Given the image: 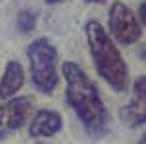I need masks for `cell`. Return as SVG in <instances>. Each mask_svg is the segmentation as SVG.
<instances>
[{
	"mask_svg": "<svg viewBox=\"0 0 146 144\" xmlns=\"http://www.w3.org/2000/svg\"><path fill=\"white\" fill-rule=\"evenodd\" d=\"M62 75L66 79V102L79 117L83 129L92 138H102L110 131V111L104 106L98 86L73 62H64Z\"/></svg>",
	"mask_w": 146,
	"mask_h": 144,
	"instance_id": "obj_1",
	"label": "cell"
},
{
	"mask_svg": "<svg viewBox=\"0 0 146 144\" xmlns=\"http://www.w3.org/2000/svg\"><path fill=\"white\" fill-rule=\"evenodd\" d=\"M85 35H87V44L98 75L115 92H125L129 86V67L119 48L110 38L108 31L102 27L100 21L88 19L85 25Z\"/></svg>",
	"mask_w": 146,
	"mask_h": 144,
	"instance_id": "obj_2",
	"label": "cell"
},
{
	"mask_svg": "<svg viewBox=\"0 0 146 144\" xmlns=\"http://www.w3.org/2000/svg\"><path fill=\"white\" fill-rule=\"evenodd\" d=\"M31 81L38 92L52 94L58 86V50L48 38H35L27 46Z\"/></svg>",
	"mask_w": 146,
	"mask_h": 144,
	"instance_id": "obj_3",
	"label": "cell"
},
{
	"mask_svg": "<svg viewBox=\"0 0 146 144\" xmlns=\"http://www.w3.org/2000/svg\"><path fill=\"white\" fill-rule=\"evenodd\" d=\"M108 27L111 36L119 44H133L142 35V29H140V23L135 15V12L129 6H125L123 2L111 4L108 15Z\"/></svg>",
	"mask_w": 146,
	"mask_h": 144,
	"instance_id": "obj_4",
	"label": "cell"
},
{
	"mask_svg": "<svg viewBox=\"0 0 146 144\" xmlns=\"http://www.w3.org/2000/svg\"><path fill=\"white\" fill-rule=\"evenodd\" d=\"M33 98L31 96H17L0 104V138L10 137L12 133L21 129L29 121Z\"/></svg>",
	"mask_w": 146,
	"mask_h": 144,
	"instance_id": "obj_5",
	"label": "cell"
},
{
	"mask_svg": "<svg viewBox=\"0 0 146 144\" xmlns=\"http://www.w3.org/2000/svg\"><path fill=\"white\" fill-rule=\"evenodd\" d=\"M146 77L140 75L137 77L135 85H133V96L129 104H125L119 115L123 123H127L129 127H142L146 121Z\"/></svg>",
	"mask_w": 146,
	"mask_h": 144,
	"instance_id": "obj_6",
	"label": "cell"
},
{
	"mask_svg": "<svg viewBox=\"0 0 146 144\" xmlns=\"http://www.w3.org/2000/svg\"><path fill=\"white\" fill-rule=\"evenodd\" d=\"M64 127L62 115L54 109H38L29 121V135L33 138L54 137Z\"/></svg>",
	"mask_w": 146,
	"mask_h": 144,
	"instance_id": "obj_7",
	"label": "cell"
},
{
	"mask_svg": "<svg viewBox=\"0 0 146 144\" xmlns=\"http://www.w3.org/2000/svg\"><path fill=\"white\" fill-rule=\"evenodd\" d=\"M25 85V69L17 60H10L4 67L2 79H0V100L14 98L17 90Z\"/></svg>",
	"mask_w": 146,
	"mask_h": 144,
	"instance_id": "obj_8",
	"label": "cell"
},
{
	"mask_svg": "<svg viewBox=\"0 0 146 144\" xmlns=\"http://www.w3.org/2000/svg\"><path fill=\"white\" fill-rule=\"evenodd\" d=\"M15 25L17 29L21 31V33H31V31H35L36 27V14L35 12H31V10H21L17 17H15Z\"/></svg>",
	"mask_w": 146,
	"mask_h": 144,
	"instance_id": "obj_9",
	"label": "cell"
},
{
	"mask_svg": "<svg viewBox=\"0 0 146 144\" xmlns=\"http://www.w3.org/2000/svg\"><path fill=\"white\" fill-rule=\"evenodd\" d=\"M144 8H146V4H144V2H140V8H139V15H140V27L144 25Z\"/></svg>",
	"mask_w": 146,
	"mask_h": 144,
	"instance_id": "obj_10",
	"label": "cell"
},
{
	"mask_svg": "<svg viewBox=\"0 0 146 144\" xmlns=\"http://www.w3.org/2000/svg\"><path fill=\"white\" fill-rule=\"evenodd\" d=\"M44 2H46V4H58L60 0H44Z\"/></svg>",
	"mask_w": 146,
	"mask_h": 144,
	"instance_id": "obj_11",
	"label": "cell"
},
{
	"mask_svg": "<svg viewBox=\"0 0 146 144\" xmlns=\"http://www.w3.org/2000/svg\"><path fill=\"white\" fill-rule=\"evenodd\" d=\"M85 2H104V0H85Z\"/></svg>",
	"mask_w": 146,
	"mask_h": 144,
	"instance_id": "obj_12",
	"label": "cell"
},
{
	"mask_svg": "<svg viewBox=\"0 0 146 144\" xmlns=\"http://www.w3.org/2000/svg\"><path fill=\"white\" fill-rule=\"evenodd\" d=\"M139 144H144V137H140V142Z\"/></svg>",
	"mask_w": 146,
	"mask_h": 144,
	"instance_id": "obj_13",
	"label": "cell"
}]
</instances>
